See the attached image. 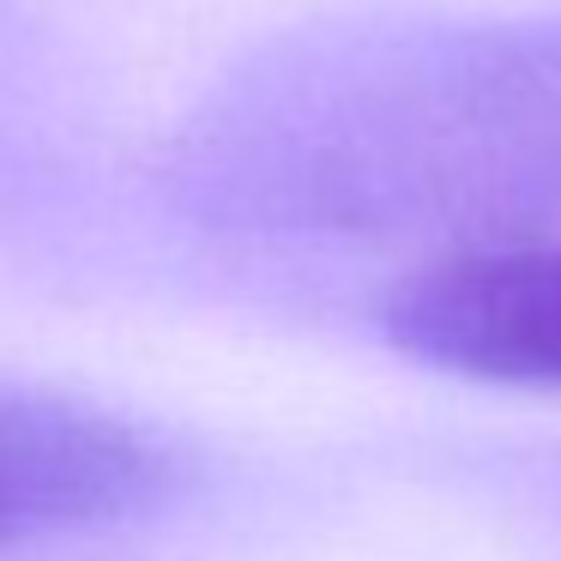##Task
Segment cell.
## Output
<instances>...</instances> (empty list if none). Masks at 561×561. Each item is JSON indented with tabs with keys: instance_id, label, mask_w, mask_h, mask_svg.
Masks as SVG:
<instances>
[{
	"instance_id": "obj_1",
	"label": "cell",
	"mask_w": 561,
	"mask_h": 561,
	"mask_svg": "<svg viewBox=\"0 0 561 561\" xmlns=\"http://www.w3.org/2000/svg\"><path fill=\"white\" fill-rule=\"evenodd\" d=\"M236 158L308 218H435L561 182V19L327 61L254 103Z\"/></svg>"
},
{
	"instance_id": "obj_2",
	"label": "cell",
	"mask_w": 561,
	"mask_h": 561,
	"mask_svg": "<svg viewBox=\"0 0 561 561\" xmlns=\"http://www.w3.org/2000/svg\"><path fill=\"white\" fill-rule=\"evenodd\" d=\"M175 489L182 453L158 428L0 380V556L146 519Z\"/></svg>"
},
{
	"instance_id": "obj_3",
	"label": "cell",
	"mask_w": 561,
	"mask_h": 561,
	"mask_svg": "<svg viewBox=\"0 0 561 561\" xmlns=\"http://www.w3.org/2000/svg\"><path fill=\"white\" fill-rule=\"evenodd\" d=\"M380 320L392 351L440 375L561 392V242L435 260L387 296Z\"/></svg>"
}]
</instances>
